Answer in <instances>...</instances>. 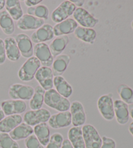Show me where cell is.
I'll use <instances>...</instances> for the list:
<instances>
[{"mask_svg": "<svg viewBox=\"0 0 133 148\" xmlns=\"http://www.w3.org/2000/svg\"><path fill=\"white\" fill-rule=\"evenodd\" d=\"M6 11L8 12L13 20H18L24 15L21 3L18 0H7L5 2Z\"/></svg>", "mask_w": 133, "mask_h": 148, "instance_id": "obj_28", "label": "cell"}, {"mask_svg": "<svg viewBox=\"0 0 133 148\" xmlns=\"http://www.w3.org/2000/svg\"><path fill=\"white\" fill-rule=\"evenodd\" d=\"M51 117V113L48 110L45 108H40L38 110L25 112L24 116V123L31 127H35L38 124L46 123L49 121Z\"/></svg>", "mask_w": 133, "mask_h": 148, "instance_id": "obj_6", "label": "cell"}, {"mask_svg": "<svg viewBox=\"0 0 133 148\" xmlns=\"http://www.w3.org/2000/svg\"><path fill=\"white\" fill-rule=\"evenodd\" d=\"M6 57L11 62H16L21 57L19 48L15 39L12 37H6L4 39Z\"/></svg>", "mask_w": 133, "mask_h": 148, "instance_id": "obj_21", "label": "cell"}, {"mask_svg": "<svg viewBox=\"0 0 133 148\" xmlns=\"http://www.w3.org/2000/svg\"><path fill=\"white\" fill-rule=\"evenodd\" d=\"M44 103L50 108L59 112L68 111L71 105L68 99L60 95L55 89H51L45 91Z\"/></svg>", "mask_w": 133, "mask_h": 148, "instance_id": "obj_1", "label": "cell"}, {"mask_svg": "<svg viewBox=\"0 0 133 148\" xmlns=\"http://www.w3.org/2000/svg\"><path fill=\"white\" fill-rule=\"evenodd\" d=\"M40 62L35 56L27 59L18 71V76L20 80L29 82L34 79L36 73L40 68Z\"/></svg>", "mask_w": 133, "mask_h": 148, "instance_id": "obj_2", "label": "cell"}, {"mask_svg": "<svg viewBox=\"0 0 133 148\" xmlns=\"http://www.w3.org/2000/svg\"><path fill=\"white\" fill-rule=\"evenodd\" d=\"M69 40H70V39L68 35H63V36L55 38L51 42L49 48L53 58H55L57 56L60 55L63 52V51L67 47Z\"/></svg>", "mask_w": 133, "mask_h": 148, "instance_id": "obj_23", "label": "cell"}, {"mask_svg": "<svg viewBox=\"0 0 133 148\" xmlns=\"http://www.w3.org/2000/svg\"><path fill=\"white\" fill-rule=\"evenodd\" d=\"M114 116L119 125H125L129 119V106L120 99L114 101Z\"/></svg>", "mask_w": 133, "mask_h": 148, "instance_id": "obj_17", "label": "cell"}, {"mask_svg": "<svg viewBox=\"0 0 133 148\" xmlns=\"http://www.w3.org/2000/svg\"><path fill=\"white\" fill-rule=\"evenodd\" d=\"M68 140L73 148H85L83 131L81 127H73L68 131Z\"/></svg>", "mask_w": 133, "mask_h": 148, "instance_id": "obj_26", "label": "cell"}, {"mask_svg": "<svg viewBox=\"0 0 133 148\" xmlns=\"http://www.w3.org/2000/svg\"><path fill=\"white\" fill-rule=\"evenodd\" d=\"M6 52L5 43L3 39H0V65L3 64L6 60Z\"/></svg>", "mask_w": 133, "mask_h": 148, "instance_id": "obj_37", "label": "cell"}, {"mask_svg": "<svg viewBox=\"0 0 133 148\" xmlns=\"http://www.w3.org/2000/svg\"><path fill=\"white\" fill-rule=\"evenodd\" d=\"M1 108L5 116L21 114L26 110L27 104L21 100H5L1 102Z\"/></svg>", "mask_w": 133, "mask_h": 148, "instance_id": "obj_10", "label": "cell"}, {"mask_svg": "<svg viewBox=\"0 0 133 148\" xmlns=\"http://www.w3.org/2000/svg\"><path fill=\"white\" fill-rule=\"evenodd\" d=\"M45 91L40 85L35 87V92L29 101V107L33 110L42 108L44 103V96Z\"/></svg>", "mask_w": 133, "mask_h": 148, "instance_id": "obj_30", "label": "cell"}, {"mask_svg": "<svg viewBox=\"0 0 133 148\" xmlns=\"http://www.w3.org/2000/svg\"><path fill=\"white\" fill-rule=\"evenodd\" d=\"M54 37L53 27L50 24H44L33 33L31 36L32 42L35 44L49 41Z\"/></svg>", "mask_w": 133, "mask_h": 148, "instance_id": "obj_13", "label": "cell"}, {"mask_svg": "<svg viewBox=\"0 0 133 148\" xmlns=\"http://www.w3.org/2000/svg\"><path fill=\"white\" fill-rule=\"evenodd\" d=\"M82 131L85 148H101L102 138L95 127L90 124L84 125Z\"/></svg>", "mask_w": 133, "mask_h": 148, "instance_id": "obj_3", "label": "cell"}, {"mask_svg": "<svg viewBox=\"0 0 133 148\" xmlns=\"http://www.w3.org/2000/svg\"><path fill=\"white\" fill-rule=\"evenodd\" d=\"M35 78L39 84V85L45 91L53 89V76L52 69L48 67H40L36 73Z\"/></svg>", "mask_w": 133, "mask_h": 148, "instance_id": "obj_12", "label": "cell"}, {"mask_svg": "<svg viewBox=\"0 0 133 148\" xmlns=\"http://www.w3.org/2000/svg\"><path fill=\"white\" fill-rule=\"evenodd\" d=\"M41 2H42V0H25V1H24L25 5L28 7H32L38 5Z\"/></svg>", "mask_w": 133, "mask_h": 148, "instance_id": "obj_38", "label": "cell"}, {"mask_svg": "<svg viewBox=\"0 0 133 148\" xmlns=\"http://www.w3.org/2000/svg\"><path fill=\"white\" fill-rule=\"evenodd\" d=\"M77 9L75 5L71 1H64L56 8L52 13V20L53 22L58 24L64 20L69 18L73 15Z\"/></svg>", "mask_w": 133, "mask_h": 148, "instance_id": "obj_5", "label": "cell"}, {"mask_svg": "<svg viewBox=\"0 0 133 148\" xmlns=\"http://www.w3.org/2000/svg\"><path fill=\"white\" fill-rule=\"evenodd\" d=\"M33 128L25 123H22L10 132L9 135L15 141L26 139L33 134Z\"/></svg>", "mask_w": 133, "mask_h": 148, "instance_id": "obj_25", "label": "cell"}, {"mask_svg": "<svg viewBox=\"0 0 133 148\" xmlns=\"http://www.w3.org/2000/svg\"><path fill=\"white\" fill-rule=\"evenodd\" d=\"M63 140L62 135L58 132H56L51 136L50 141L45 148H61Z\"/></svg>", "mask_w": 133, "mask_h": 148, "instance_id": "obj_34", "label": "cell"}, {"mask_svg": "<svg viewBox=\"0 0 133 148\" xmlns=\"http://www.w3.org/2000/svg\"><path fill=\"white\" fill-rule=\"evenodd\" d=\"M34 133L37 139L39 140L40 144L43 146H46L50 140V127L46 123H42L35 126Z\"/></svg>", "mask_w": 133, "mask_h": 148, "instance_id": "obj_27", "label": "cell"}, {"mask_svg": "<svg viewBox=\"0 0 133 148\" xmlns=\"http://www.w3.org/2000/svg\"><path fill=\"white\" fill-rule=\"evenodd\" d=\"M35 92V88L29 85L14 84L9 87V95L14 100L30 101Z\"/></svg>", "mask_w": 133, "mask_h": 148, "instance_id": "obj_4", "label": "cell"}, {"mask_svg": "<svg viewBox=\"0 0 133 148\" xmlns=\"http://www.w3.org/2000/svg\"><path fill=\"white\" fill-rule=\"evenodd\" d=\"M53 86L55 87V90L64 97L68 99L72 95V87L62 76L53 78Z\"/></svg>", "mask_w": 133, "mask_h": 148, "instance_id": "obj_22", "label": "cell"}, {"mask_svg": "<svg viewBox=\"0 0 133 148\" xmlns=\"http://www.w3.org/2000/svg\"><path fill=\"white\" fill-rule=\"evenodd\" d=\"M74 20L81 27L93 28L99 23V20L94 17L88 11L83 7H78L73 14Z\"/></svg>", "mask_w": 133, "mask_h": 148, "instance_id": "obj_8", "label": "cell"}, {"mask_svg": "<svg viewBox=\"0 0 133 148\" xmlns=\"http://www.w3.org/2000/svg\"><path fill=\"white\" fill-rule=\"evenodd\" d=\"M5 0H0V11L3 9L5 6Z\"/></svg>", "mask_w": 133, "mask_h": 148, "instance_id": "obj_43", "label": "cell"}, {"mask_svg": "<svg viewBox=\"0 0 133 148\" xmlns=\"http://www.w3.org/2000/svg\"><path fill=\"white\" fill-rule=\"evenodd\" d=\"M97 106L101 116L107 121H112L114 118V101L111 94L101 95L97 102Z\"/></svg>", "mask_w": 133, "mask_h": 148, "instance_id": "obj_7", "label": "cell"}, {"mask_svg": "<svg viewBox=\"0 0 133 148\" xmlns=\"http://www.w3.org/2000/svg\"><path fill=\"white\" fill-rule=\"evenodd\" d=\"M78 27V24L75 20L69 18L64 21L55 24L53 27L54 35L57 37L67 35L73 33Z\"/></svg>", "mask_w": 133, "mask_h": 148, "instance_id": "obj_18", "label": "cell"}, {"mask_svg": "<svg viewBox=\"0 0 133 148\" xmlns=\"http://www.w3.org/2000/svg\"><path fill=\"white\" fill-rule=\"evenodd\" d=\"M75 37L81 41L86 43H94L97 37V33L93 28L78 26L74 32Z\"/></svg>", "mask_w": 133, "mask_h": 148, "instance_id": "obj_24", "label": "cell"}, {"mask_svg": "<svg viewBox=\"0 0 133 148\" xmlns=\"http://www.w3.org/2000/svg\"><path fill=\"white\" fill-rule=\"evenodd\" d=\"M70 61V56L68 54H60L55 58L52 69L54 77L63 75L67 69Z\"/></svg>", "mask_w": 133, "mask_h": 148, "instance_id": "obj_19", "label": "cell"}, {"mask_svg": "<svg viewBox=\"0 0 133 148\" xmlns=\"http://www.w3.org/2000/svg\"><path fill=\"white\" fill-rule=\"evenodd\" d=\"M102 138V144L101 148H116V144L114 139L106 136Z\"/></svg>", "mask_w": 133, "mask_h": 148, "instance_id": "obj_36", "label": "cell"}, {"mask_svg": "<svg viewBox=\"0 0 133 148\" xmlns=\"http://www.w3.org/2000/svg\"><path fill=\"white\" fill-rule=\"evenodd\" d=\"M45 24V20L38 18L31 15L25 14L17 21V27L23 31L37 30Z\"/></svg>", "mask_w": 133, "mask_h": 148, "instance_id": "obj_14", "label": "cell"}, {"mask_svg": "<svg viewBox=\"0 0 133 148\" xmlns=\"http://www.w3.org/2000/svg\"><path fill=\"white\" fill-rule=\"evenodd\" d=\"M71 124V117L70 111L60 112L51 116L48 125L53 129H59L69 127Z\"/></svg>", "mask_w": 133, "mask_h": 148, "instance_id": "obj_15", "label": "cell"}, {"mask_svg": "<svg viewBox=\"0 0 133 148\" xmlns=\"http://www.w3.org/2000/svg\"><path fill=\"white\" fill-rule=\"evenodd\" d=\"M131 27H132V28L133 29V20H132V22H131Z\"/></svg>", "mask_w": 133, "mask_h": 148, "instance_id": "obj_45", "label": "cell"}, {"mask_svg": "<svg viewBox=\"0 0 133 148\" xmlns=\"http://www.w3.org/2000/svg\"><path fill=\"white\" fill-rule=\"evenodd\" d=\"M73 3H74L75 5V6H78L79 7H82L84 5V1H82V0H80V1H79V0H77V1H71Z\"/></svg>", "mask_w": 133, "mask_h": 148, "instance_id": "obj_40", "label": "cell"}, {"mask_svg": "<svg viewBox=\"0 0 133 148\" xmlns=\"http://www.w3.org/2000/svg\"><path fill=\"white\" fill-rule=\"evenodd\" d=\"M61 148H73V147L68 139H64Z\"/></svg>", "mask_w": 133, "mask_h": 148, "instance_id": "obj_39", "label": "cell"}, {"mask_svg": "<svg viewBox=\"0 0 133 148\" xmlns=\"http://www.w3.org/2000/svg\"><path fill=\"white\" fill-rule=\"evenodd\" d=\"M33 50L35 57L40 61V64L42 65L43 67H50L52 65L54 58L51 53L49 46L46 43L36 44Z\"/></svg>", "mask_w": 133, "mask_h": 148, "instance_id": "obj_9", "label": "cell"}, {"mask_svg": "<svg viewBox=\"0 0 133 148\" xmlns=\"http://www.w3.org/2000/svg\"><path fill=\"white\" fill-rule=\"evenodd\" d=\"M22 117L19 114L5 117L0 121V132L10 133L12 130L22 123Z\"/></svg>", "mask_w": 133, "mask_h": 148, "instance_id": "obj_20", "label": "cell"}, {"mask_svg": "<svg viewBox=\"0 0 133 148\" xmlns=\"http://www.w3.org/2000/svg\"><path fill=\"white\" fill-rule=\"evenodd\" d=\"M0 27L5 35H12L14 32V20L6 11L0 12Z\"/></svg>", "mask_w": 133, "mask_h": 148, "instance_id": "obj_29", "label": "cell"}, {"mask_svg": "<svg viewBox=\"0 0 133 148\" xmlns=\"http://www.w3.org/2000/svg\"><path fill=\"white\" fill-rule=\"evenodd\" d=\"M71 124L74 127L83 126L86 123V115L83 104L81 102L75 101L70 105Z\"/></svg>", "mask_w": 133, "mask_h": 148, "instance_id": "obj_11", "label": "cell"}, {"mask_svg": "<svg viewBox=\"0 0 133 148\" xmlns=\"http://www.w3.org/2000/svg\"><path fill=\"white\" fill-rule=\"evenodd\" d=\"M121 100L127 104H133V90L126 84H121L117 89Z\"/></svg>", "mask_w": 133, "mask_h": 148, "instance_id": "obj_32", "label": "cell"}, {"mask_svg": "<svg viewBox=\"0 0 133 148\" xmlns=\"http://www.w3.org/2000/svg\"><path fill=\"white\" fill-rule=\"evenodd\" d=\"M20 52L24 58L29 59L33 57L34 53L33 42L31 38L25 34H19L15 37Z\"/></svg>", "mask_w": 133, "mask_h": 148, "instance_id": "obj_16", "label": "cell"}, {"mask_svg": "<svg viewBox=\"0 0 133 148\" xmlns=\"http://www.w3.org/2000/svg\"><path fill=\"white\" fill-rule=\"evenodd\" d=\"M0 148H20L16 141L8 133L0 132Z\"/></svg>", "mask_w": 133, "mask_h": 148, "instance_id": "obj_33", "label": "cell"}, {"mask_svg": "<svg viewBox=\"0 0 133 148\" xmlns=\"http://www.w3.org/2000/svg\"><path fill=\"white\" fill-rule=\"evenodd\" d=\"M5 115L3 111L2 110L1 108L0 107V121L3 120V119L5 118Z\"/></svg>", "mask_w": 133, "mask_h": 148, "instance_id": "obj_42", "label": "cell"}, {"mask_svg": "<svg viewBox=\"0 0 133 148\" xmlns=\"http://www.w3.org/2000/svg\"><path fill=\"white\" fill-rule=\"evenodd\" d=\"M27 12L28 14L44 20H48L49 18V9L46 6L42 4L32 7H28Z\"/></svg>", "mask_w": 133, "mask_h": 148, "instance_id": "obj_31", "label": "cell"}, {"mask_svg": "<svg viewBox=\"0 0 133 148\" xmlns=\"http://www.w3.org/2000/svg\"><path fill=\"white\" fill-rule=\"evenodd\" d=\"M129 116L131 117V118L133 119V104H130L129 106Z\"/></svg>", "mask_w": 133, "mask_h": 148, "instance_id": "obj_41", "label": "cell"}, {"mask_svg": "<svg viewBox=\"0 0 133 148\" xmlns=\"http://www.w3.org/2000/svg\"><path fill=\"white\" fill-rule=\"evenodd\" d=\"M129 131L130 132V133L133 136V121L130 123L129 126Z\"/></svg>", "mask_w": 133, "mask_h": 148, "instance_id": "obj_44", "label": "cell"}, {"mask_svg": "<svg viewBox=\"0 0 133 148\" xmlns=\"http://www.w3.org/2000/svg\"><path fill=\"white\" fill-rule=\"evenodd\" d=\"M24 144L27 148H44V146L40 144L35 134H31L25 140Z\"/></svg>", "mask_w": 133, "mask_h": 148, "instance_id": "obj_35", "label": "cell"}]
</instances>
